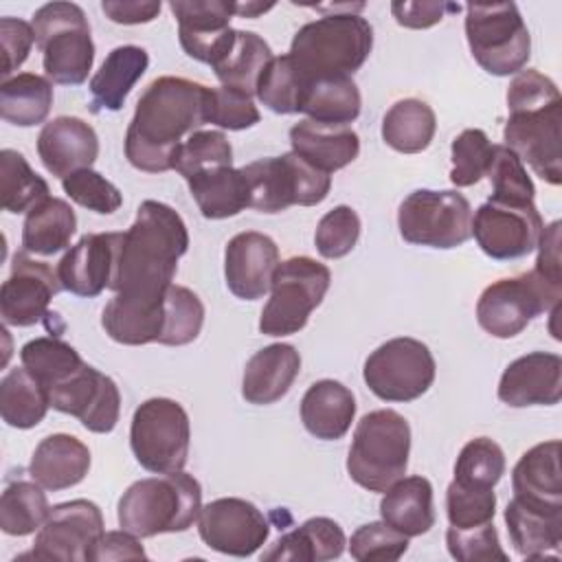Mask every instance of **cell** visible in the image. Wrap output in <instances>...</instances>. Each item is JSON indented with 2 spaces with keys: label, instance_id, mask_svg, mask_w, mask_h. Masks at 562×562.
<instances>
[{
  "label": "cell",
  "instance_id": "40",
  "mask_svg": "<svg viewBox=\"0 0 562 562\" xmlns=\"http://www.w3.org/2000/svg\"><path fill=\"white\" fill-rule=\"evenodd\" d=\"M53 105V83L35 72H20L0 83V116L18 127L46 121Z\"/></svg>",
  "mask_w": 562,
  "mask_h": 562
},
{
  "label": "cell",
  "instance_id": "47",
  "mask_svg": "<svg viewBox=\"0 0 562 562\" xmlns=\"http://www.w3.org/2000/svg\"><path fill=\"white\" fill-rule=\"evenodd\" d=\"M204 325V305L200 296L184 288L171 283L165 292V331L160 345L182 347L198 338Z\"/></svg>",
  "mask_w": 562,
  "mask_h": 562
},
{
  "label": "cell",
  "instance_id": "24",
  "mask_svg": "<svg viewBox=\"0 0 562 562\" xmlns=\"http://www.w3.org/2000/svg\"><path fill=\"white\" fill-rule=\"evenodd\" d=\"M165 292H114V296L108 301L101 314V325L105 334L114 342L132 347L160 342L165 331Z\"/></svg>",
  "mask_w": 562,
  "mask_h": 562
},
{
  "label": "cell",
  "instance_id": "43",
  "mask_svg": "<svg viewBox=\"0 0 562 562\" xmlns=\"http://www.w3.org/2000/svg\"><path fill=\"white\" fill-rule=\"evenodd\" d=\"M20 360L22 367L37 378L46 391L61 384L86 364L79 351L57 336H40L29 340L20 349Z\"/></svg>",
  "mask_w": 562,
  "mask_h": 562
},
{
  "label": "cell",
  "instance_id": "16",
  "mask_svg": "<svg viewBox=\"0 0 562 562\" xmlns=\"http://www.w3.org/2000/svg\"><path fill=\"white\" fill-rule=\"evenodd\" d=\"M544 222L536 204H509L487 200L472 217V235L479 248L496 259H520L536 250Z\"/></svg>",
  "mask_w": 562,
  "mask_h": 562
},
{
  "label": "cell",
  "instance_id": "17",
  "mask_svg": "<svg viewBox=\"0 0 562 562\" xmlns=\"http://www.w3.org/2000/svg\"><path fill=\"white\" fill-rule=\"evenodd\" d=\"M198 533L217 553L248 558L270 536L266 516L246 498H215L200 509Z\"/></svg>",
  "mask_w": 562,
  "mask_h": 562
},
{
  "label": "cell",
  "instance_id": "26",
  "mask_svg": "<svg viewBox=\"0 0 562 562\" xmlns=\"http://www.w3.org/2000/svg\"><path fill=\"white\" fill-rule=\"evenodd\" d=\"M270 59L272 48L261 35L231 29L217 44L209 66L224 88H233L252 97L257 92V81Z\"/></svg>",
  "mask_w": 562,
  "mask_h": 562
},
{
  "label": "cell",
  "instance_id": "23",
  "mask_svg": "<svg viewBox=\"0 0 562 562\" xmlns=\"http://www.w3.org/2000/svg\"><path fill=\"white\" fill-rule=\"evenodd\" d=\"M37 154L48 173L66 178L81 169H92L99 156V136L79 116H57L44 123L37 136Z\"/></svg>",
  "mask_w": 562,
  "mask_h": 562
},
{
  "label": "cell",
  "instance_id": "13",
  "mask_svg": "<svg viewBox=\"0 0 562 562\" xmlns=\"http://www.w3.org/2000/svg\"><path fill=\"white\" fill-rule=\"evenodd\" d=\"M404 241L428 248H457L472 237V206L459 191L417 189L397 209Z\"/></svg>",
  "mask_w": 562,
  "mask_h": 562
},
{
  "label": "cell",
  "instance_id": "9",
  "mask_svg": "<svg viewBox=\"0 0 562 562\" xmlns=\"http://www.w3.org/2000/svg\"><path fill=\"white\" fill-rule=\"evenodd\" d=\"M331 283L325 263L299 255L281 261L272 277V294L261 310L259 331L263 336H290L307 325L310 314L323 303Z\"/></svg>",
  "mask_w": 562,
  "mask_h": 562
},
{
  "label": "cell",
  "instance_id": "6",
  "mask_svg": "<svg viewBox=\"0 0 562 562\" xmlns=\"http://www.w3.org/2000/svg\"><path fill=\"white\" fill-rule=\"evenodd\" d=\"M411 426L393 408H378L360 417L347 454V472L369 492H386L406 474Z\"/></svg>",
  "mask_w": 562,
  "mask_h": 562
},
{
  "label": "cell",
  "instance_id": "2",
  "mask_svg": "<svg viewBox=\"0 0 562 562\" xmlns=\"http://www.w3.org/2000/svg\"><path fill=\"white\" fill-rule=\"evenodd\" d=\"M189 248L184 220L165 202L145 200L134 224L119 233L110 290L160 294L173 283L178 259Z\"/></svg>",
  "mask_w": 562,
  "mask_h": 562
},
{
  "label": "cell",
  "instance_id": "14",
  "mask_svg": "<svg viewBox=\"0 0 562 562\" xmlns=\"http://www.w3.org/2000/svg\"><path fill=\"white\" fill-rule=\"evenodd\" d=\"M435 358L430 349L408 336L382 342L364 360L362 378L369 391L384 402H413L435 382Z\"/></svg>",
  "mask_w": 562,
  "mask_h": 562
},
{
  "label": "cell",
  "instance_id": "28",
  "mask_svg": "<svg viewBox=\"0 0 562 562\" xmlns=\"http://www.w3.org/2000/svg\"><path fill=\"white\" fill-rule=\"evenodd\" d=\"M301 371V356L288 342H274L250 356L241 378L246 402L266 406L279 402L294 384Z\"/></svg>",
  "mask_w": 562,
  "mask_h": 562
},
{
  "label": "cell",
  "instance_id": "41",
  "mask_svg": "<svg viewBox=\"0 0 562 562\" xmlns=\"http://www.w3.org/2000/svg\"><path fill=\"white\" fill-rule=\"evenodd\" d=\"M50 408L48 391L24 367H13L0 380V415L11 428H33Z\"/></svg>",
  "mask_w": 562,
  "mask_h": 562
},
{
  "label": "cell",
  "instance_id": "45",
  "mask_svg": "<svg viewBox=\"0 0 562 562\" xmlns=\"http://www.w3.org/2000/svg\"><path fill=\"white\" fill-rule=\"evenodd\" d=\"M305 88L307 77L296 68L292 57L285 53L272 57L270 64L263 68L255 94L268 110L277 114H296L301 112Z\"/></svg>",
  "mask_w": 562,
  "mask_h": 562
},
{
  "label": "cell",
  "instance_id": "49",
  "mask_svg": "<svg viewBox=\"0 0 562 562\" xmlns=\"http://www.w3.org/2000/svg\"><path fill=\"white\" fill-rule=\"evenodd\" d=\"M494 156V145L490 143L487 134L479 127L463 130L450 147L452 169L450 182L454 187H472L476 184L490 169Z\"/></svg>",
  "mask_w": 562,
  "mask_h": 562
},
{
  "label": "cell",
  "instance_id": "37",
  "mask_svg": "<svg viewBox=\"0 0 562 562\" xmlns=\"http://www.w3.org/2000/svg\"><path fill=\"white\" fill-rule=\"evenodd\" d=\"M189 191L206 220H224L248 206V187L241 169L215 167L187 180Z\"/></svg>",
  "mask_w": 562,
  "mask_h": 562
},
{
  "label": "cell",
  "instance_id": "50",
  "mask_svg": "<svg viewBox=\"0 0 562 562\" xmlns=\"http://www.w3.org/2000/svg\"><path fill=\"white\" fill-rule=\"evenodd\" d=\"M492 182V200L509 204H531L536 187L520 158L505 145H494V156L485 173Z\"/></svg>",
  "mask_w": 562,
  "mask_h": 562
},
{
  "label": "cell",
  "instance_id": "30",
  "mask_svg": "<svg viewBox=\"0 0 562 562\" xmlns=\"http://www.w3.org/2000/svg\"><path fill=\"white\" fill-rule=\"evenodd\" d=\"M90 470V450L75 435L55 432L44 437L31 457L29 474L44 490L59 492L75 487Z\"/></svg>",
  "mask_w": 562,
  "mask_h": 562
},
{
  "label": "cell",
  "instance_id": "22",
  "mask_svg": "<svg viewBox=\"0 0 562 562\" xmlns=\"http://www.w3.org/2000/svg\"><path fill=\"white\" fill-rule=\"evenodd\" d=\"M119 233L83 235L57 263V277L66 292L92 299L112 283Z\"/></svg>",
  "mask_w": 562,
  "mask_h": 562
},
{
  "label": "cell",
  "instance_id": "55",
  "mask_svg": "<svg viewBox=\"0 0 562 562\" xmlns=\"http://www.w3.org/2000/svg\"><path fill=\"white\" fill-rule=\"evenodd\" d=\"M206 119L209 123L222 130H248L259 123L261 114L252 103V97L233 90V88H209V103H206Z\"/></svg>",
  "mask_w": 562,
  "mask_h": 562
},
{
  "label": "cell",
  "instance_id": "39",
  "mask_svg": "<svg viewBox=\"0 0 562 562\" xmlns=\"http://www.w3.org/2000/svg\"><path fill=\"white\" fill-rule=\"evenodd\" d=\"M437 132L432 108L415 97L395 101L382 119V140L400 154L424 151Z\"/></svg>",
  "mask_w": 562,
  "mask_h": 562
},
{
  "label": "cell",
  "instance_id": "61",
  "mask_svg": "<svg viewBox=\"0 0 562 562\" xmlns=\"http://www.w3.org/2000/svg\"><path fill=\"white\" fill-rule=\"evenodd\" d=\"M538 259L533 270L542 277L562 283V270H560V222H551L542 228L540 241H538Z\"/></svg>",
  "mask_w": 562,
  "mask_h": 562
},
{
  "label": "cell",
  "instance_id": "34",
  "mask_svg": "<svg viewBox=\"0 0 562 562\" xmlns=\"http://www.w3.org/2000/svg\"><path fill=\"white\" fill-rule=\"evenodd\" d=\"M380 516L406 538L422 536L435 525L432 485L426 476H402L380 501Z\"/></svg>",
  "mask_w": 562,
  "mask_h": 562
},
{
  "label": "cell",
  "instance_id": "57",
  "mask_svg": "<svg viewBox=\"0 0 562 562\" xmlns=\"http://www.w3.org/2000/svg\"><path fill=\"white\" fill-rule=\"evenodd\" d=\"M35 42V33L31 22H24L20 18H0V46H2V81L9 79L13 70H18Z\"/></svg>",
  "mask_w": 562,
  "mask_h": 562
},
{
  "label": "cell",
  "instance_id": "5",
  "mask_svg": "<svg viewBox=\"0 0 562 562\" xmlns=\"http://www.w3.org/2000/svg\"><path fill=\"white\" fill-rule=\"evenodd\" d=\"M373 48V29L358 13H331L303 24L290 44V57L307 77L353 75Z\"/></svg>",
  "mask_w": 562,
  "mask_h": 562
},
{
  "label": "cell",
  "instance_id": "60",
  "mask_svg": "<svg viewBox=\"0 0 562 562\" xmlns=\"http://www.w3.org/2000/svg\"><path fill=\"white\" fill-rule=\"evenodd\" d=\"M103 13L116 24H145L158 18L160 0H103Z\"/></svg>",
  "mask_w": 562,
  "mask_h": 562
},
{
  "label": "cell",
  "instance_id": "53",
  "mask_svg": "<svg viewBox=\"0 0 562 562\" xmlns=\"http://www.w3.org/2000/svg\"><path fill=\"white\" fill-rule=\"evenodd\" d=\"M61 189L72 202L101 215H110L123 204L121 191L94 169H81L66 176L61 180Z\"/></svg>",
  "mask_w": 562,
  "mask_h": 562
},
{
  "label": "cell",
  "instance_id": "51",
  "mask_svg": "<svg viewBox=\"0 0 562 562\" xmlns=\"http://www.w3.org/2000/svg\"><path fill=\"white\" fill-rule=\"evenodd\" d=\"M360 217L358 213L347 206L338 204L327 211L314 233V244L321 257L325 259H340L353 250L360 237Z\"/></svg>",
  "mask_w": 562,
  "mask_h": 562
},
{
  "label": "cell",
  "instance_id": "62",
  "mask_svg": "<svg viewBox=\"0 0 562 562\" xmlns=\"http://www.w3.org/2000/svg\"><path fill=\"white\" fill-rule=\"evenodd\" d=\"M274 7V2H255V0H248V2H235V15L239 18H257L266 11H270Z\"/></svg>",
  "mask_w": 562,
  "mask_h": 562
},
{
  "label": "cell",
  "instance_id": "33",
  "mask_svg": "<svg viewBox=\"0 0 562 562\" xmlns=\"http://www.w3.org/2000/svg\"><path fill=\"white\" fill-rule=\"evenodd\" d=\"M149 66V55L143 46L123 44L108 53L101 68L90 79L92 103L90 110L97 114L101 110H121L130 90L145 75Z\"/></svg>",
  "mask_w": 562,
  "mask_h": 562
},
{
  "label": "cell",
  "instance_id": "15",
  "mask_svg": "<svg viewBox=\"0 0 562 562\" xmlns=\"http://www.w3.org/2000/svg\"><path fill=\"white\" fill-rule=\"evenodd\" d=\"M103 536V514L97 503L75 498L50 507L35 533L31 553L22 558L55 562H90L92 547Z\"/></svg>",
  "mask_w": 562,
  "mask_h": 562
},
{
  "label": "cell",
  "instance_id": "18",
  "mask_svg": "<svg viewBox=\"0 0 562 562\" xmlns=\"http://www.w3.org/2000/svg\"><path fill=\"white\" fill-rule=\"evenodd\" d=\"M50 408L72 415L90 432H112L121 415L116 382L99 369L83 364L61 384L48 389Z\"/></svg>",
  "mask_w": 562,
  "mask_h": 562
},
{
  "label": "cell",
  "instance_id": "3",
  "mask_svg": "<svg viewBox=\"0 0 562 562\" xmlns=\"http://www.w3.org/2000/svg\"><path fill=\"white\" fill-rule=\"evenodd\" d=\"M505 147L549 184L562 182V97L536 68L516 72L507 88Z\"/></svg>",
  "mask_w": 562,
  "mask_h": 562
},
{
  "label": "cell",
  "instance_id": "4",
  "mask_svg": "<svg viewBox=\"0 0 562 562\" xmlns=\"http://www.w3.org/2000/svg\"><path fill=\"white\" fill-rule=\"evenodd\" d=\"M202 487L195 476L178 470L132 483L119 498V527L151 538L158 533L187 531L200 516Z\"/></svg>",
  "mask_w": 562,
  "mask_h": 562
},
{
  "label": "cell",
  "instance_id": "58",
  "mask_svg": "<svg viewBox=\"0 0 562 562\" xmlns=\"http://www.w3.org/2000/svg\"><path fill=\"white\" fill-rule=\"evenodd\" d=\"M461 4H448V2H391V13L400 26L406 29H428L443 20L448 11H459Z\"/></svg>",
  "mask_w": 562,
  "mask_h": 562
},
{
  "label": "cell",
  "instance_id": "25",
  "mask_svg": "<svg viewBox=\"0 0 562 562\" xmlns=\"http://www.w3.org/2000/svg\"><path fill=\"white\" fill-rule=\"evenodd\" d=\"M171 13L178 20V40L182 50L209 64L217 44L231 31L235 15L233 0H171Z\"/></svg>",
  "mask_w": 562,
  "mask_h": 562
},
{
  "label": "cell",
  "instance_id": "52",
  "mask_svg": "<svg viewBox=\"0 0 562 562\" xmlns=\"http://www.w3.org/2000/svg\"><path fill=\"white\" fill-rule=\"evenodd\" d=\"M408 549V538L386 525L367 522L358 527L349 538V553L358 562H395Z\"/></svg>",
  "mask_w": 562,
  "mask_h": 562
},
{
  "label": "cell",
  "instance_id": "44",
  "mask_svg": "<svg viewBox=\"0 0 562 562\" xmlns=\"http://www.w3.org/2000/svg\"><path fill=\"white\" fill-rule=\"evenodd\" d=\"M50 193L48 182L37 176L26 158L15 149L0 151V195L9 213H29Z\"/></svg>",
  "mask_w": 562,
  "mask_h": 562
},
{
  "label": "cell",
  "instance_id": "38",
  "mask_svg": "<svg viewBox=\"0 0 562 562\" xmlns=\"http://www.w3.org/2000/svg\"><path fill=\"white\" fill-rule=\"evenodd\" d=\"M360 105L362 97L351 75H331L307 79L301 112L312 121L347 125L358 119Z\"/></svg>",
  "mask_w": 562,
  "mask_h": 562
},
{
  "label": "cell",
  "instance_id": "27",
  "mask_svg": "<svg viewBox=\"0 0 562 562\" xmlns=\"http://www.w3.org/2000/svg\"><path fill=\"white\" fill-rule=\"evenodd\" d=\"M292 151L323 173L351 165L360 154V138L349 125L303 119L290 127Z\"/></svg>",
  "mask_w": 562,
  "mask_h": 562
},
{
  "label": "cell",
  "instance_id": "48",
  "mask_svg": "<svg viewBox=\"0 0 562 562\" xmlns=\"http://www.w3.org/2000/svg\"><path fill=\"white\" fill-rule=\"evenodd\" d=\"M215 167H233V147L220 130H198L180 145L173 169L184 178H193Z\"/></svg>",
  "mask_w": 562,
  "mask_h": 562
},
{
  "label": "cell",
  "instance_id": "59",
  "mask_svg": "<svg viewBox=\"0 0 562 562\" xmlns=\"http://www.w3.org/2000/svg\"><path fill=\"white\" fill-rule=\"evenodd\" d=\"M147 553L138 542V536L121 529V531H103L90 553V562H108V560H145Z\"/></svg>",
  "mask_w": 562,
  "mask_h": 562
},
{
  "label": "cell",
  "instance_id": "8",
  "mask_svg": "<svg viewBox=\"0 0 562 562\" xmlns=\"http://www.w3.org/2000/svg\"><path fill=\"white\" fill-rule=\"evenodd\" d=\"M463 26L470 53L485 72L509 77L525 68L531 35L516 2H468Z\"/></svg>",
  "mask_w": 562,
  "mask_h": 562
},
{
  "label": "cell",
  "instance_id": "42",
  "mask_svg": "<svg viewBox=\"0 0 562 562\" xmlns=\"http://www.w3.org/2000/svg\"><path fill=\"white\" fill-rule=\"evenodd\" d=\"M50 507L37 481L18 479L0 496V529L7 536H29L40 531Z\"/></svg>",
  "mask_w": 562,
  "mask_h": 562
},
{
  "label": "cell",
  "instance_id": "46",
  "mask_svg": "<svg viewBox=\"0 0 562 562\" xmlns=\"http://www.w3.org/2000/svg\"><path fill=\"white\" fill-rule=\"evenodd\" d=\"M505 474V452L490 437L470 439L454 461V483L474 490H494Z\"/></svg>",
  "mask_w": 562,
  "mask_h": 562
},
{
  "label": "cell",
  "instance_id": "12",
  "mask_svg": "<svg viewBox=\"0 0 562 562\" xmlns=\"http://www.w3.org/2000/svg\"><path fill=\"white\" fill-rule=\"evenodd\" d=\"M191 443L189 415L176 400L151 397L132 417L130 448L154 474H171L187 465Z\"/></svg>",
  "mask_w": 562,
  "mask_h": 562
},
{
  "label": "cell",
  "instance_id": "35",
  "mask_svg": "<svg viewBox=\"0 0 562 562\" xmlns=\"http://www.w3.org/2000/svg\"><path fill=\"white\" fill-rule=\"evenodd\" d=\"M347 544L342 527L325 516L305 520L301 527L281 536L272 549L261 553V560H292V562H325L342 555Z\"/></svg>",
  "mask_w": 562,
  "mask_h": 562
},
{
  "label": "cell",
  "instance_id": "20",
  "mask_svg": "<svg viewBox=\"0 0 562 562\" xmlns=\"http://www.w3.org/2000/svg\"><path fill=\"white\" fill-rule=\"evenodd\" d=\"M279 263V248L272 237L257 231L237 233L224 250L226 285L237 299L257 301L270 290Z\"/></svg>",
  "mask_w": 562,
  "mask_h": 562
},
{
  "label": "cell",
  "instance_id": "31",
  "mask_svg": "<svg viewBox=\"0 0 562 562\" xmlns=\"http://www.w3.org/2000/svg\"><path fill=\"white\" fill-rule=\"evenodd\" d=\"M356 417V397L338 380L314 382L301 400V422L310 435L336 441L347 435Z\"/></svg>",
  "mask_w": 562,
  "mask_h": 562
},
{
  "label": "cell",
  "instance_id": "32",
  "mask_svg": "<svg viewBox=\"0 0 562 562\" xmlns=\"http://www.w3.org/2000/svg\"><path fill=\"white\" fill-rule=\"evenodd\" d=\"M560 441H542L529 448L512 470L514 496L536 503L562 507V470Z\"/></svg>",
  "mask_w": 562,
  "mask_h": 562
},
{
  "label": "cell",
  "instance_id": "7",
  "mask_svg": "<svg viewBox=\"0 0 562 562\" xmlns=\"http://www.w3.org/2000/svg\"><path fill=\"white\" fill-rule=\"evenodd\" d=\"M46 77L59 86H81L94 61V42L83 9L75 2L42 4L31 20Z\"/></svg>",
  "mask_w": 562,
  "mask_h": 562
},
{
  "label": "cell",
  "instance_id": "36",
  "mask_svg": "<svg viewBox=\"0 0 562 562\" xmlns=\"http://www.w3.org/2000/svg\"><path fill=\"white\" fill-rule=\"evenodd\" d=\"M77 231V215L61 198H46L35 204L22 224V250L29 255H55L68 248Z\"/></svg>",
  "mask_w": 562,
  "mask_h": 562
},
{
  "label": "cell",
  "instance_id": "10",
  "mask_svg": "<svg viewBox=\"0 0 562 562\" xmlns=\"http://www.w3.org/2000/svg\"><path fill=\"white\" fill-rule=\"evenodd\" d=\"M562 283L536 270L490 283L476 301V321L494 338L518 336L536 316L555 312Z\"/></svg>",
  "mask_w": 562,
  "mask_h": 562
},
{
  "label": "cell",
  "instance_id": "19",
  "mask_svg": "<svg viewBox=\"0 0 562 562\" xmlns=\"http://www.w3.org/2000/svg\"><path fill=\"white\" fill-rule=\"evenodd\" d=\"M64 290L48 263L31 259L29 252H18L11 263V274L0 288V316L4 325L31 327L48 316V303Z\"/></svg>",
  "mask_w": 562,
  "mask_h": 562
},
{
  "label": "cell",
  "instance_id": "56",
  "mask_svg": "<svg viewBox=\"0 0 562 562\" xmlns=\"http://www.w3.org/2000/svg\"><path fill=\"white\" fill-rule=\"evenodd\" d=\"M446 544L450 555L459 562H474V560L507 562V553L503 551L498 531L492 522L470 527V529H457L450 525L446 531Z\"/></svg>",
  "mask_w": 562,
  "mask_h": 562
},
{
  "label": "cell",
  "instance_id": "54",
  "mask_svg": "<svg viewBox=\"0 0 562 562\" xmlns=\"http://www.w3.org/2000/svg\"><path fill=\"white\" fill-rule=\"evenodd\" d=\"M496 514L494 490H474L457 485L454 481L446 490V516L452 527L470 529L492 522Z\"/></svg>",
  "mask_w": 562,
  "mask_h": 562
},
{
  "label": "cell",
  "instance_id": "1",
  "mask_svg": "<svg viewBox=\"0 0 562 562\" xmlns=\"http://www.w3.org/2000/svg\"><path fill=\"white\" fill-rule=\"evenodd\" d=\"M209 86L184 77L154 79L136 101L125 132V158L147 173L173 169L180 145L198 132L206 119Z\"/></svg>",
  "mask_w": 562,
  "mask_h": 562
},
{
  "label": "cell",
  "instance_id": "21",
  "mask_svg": "<svg viewBox=\"0 0 562 562\" xmlns=\"http://www.w3.org/2000/svg\"><path fill=\"white\" fill-rule=\"evenodd\" d=\"M562 397V358L551 351H531L514 362L501 375L498 400L514 408L553 406Z\"/></svg>",
  "mask_w": 562,
  "mask_h": 562
},
{
  "label": "cell",
  "instance_id": "29",
  "mask_svg": "<svg viewBox=\"0 0 562 562\" xmlns=\"http://www.w3.org/2000/svg\"><path fill=\"white\" fill-rule=\"evenodd\" d=\"M505 522L516 553L527 560H542L547 551H558L562 544V507L514 496L505 507Z\"/></svg>",
  "mask_w": 562,
  "mask_h": 562
},
{
  "label": "cell",
  "instance_id": "11",
  "mask_svg": "<svg viewBox=\"0 0 562 562\" xmlns=\"http://www.w3.org/2000/svg\"><path fill=\"white\" fill-rule=\"evenodd\" d=\"M241 173L248 187V206L259 213H281L294 204L314 206L331 189V176L314 169L294 151L248 162Z\"/></svg>",
  "mask_w": 562,
  "mask_h": 562
}]
</instances>
